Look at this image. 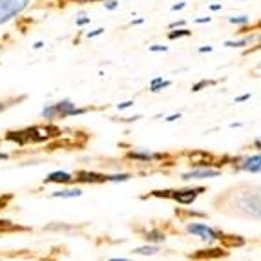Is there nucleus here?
<instances>
[{
  "label": "nucleus",
  "instance_id": "c85d7f7f",
  "mask_svg": "<svg viewBox=\"0 0 261 261\" xmlns=\"http://www.w3.org/2000/svg\"><path fill=\"white\" fill-rule=\"evenodd\" d=\"M212 51V46H201L199 48V53H208Z\"/></svg>",
  "mask_w": 261,
  "mask_h": 261
},
{
  "label": "nucleus",
  "instance_id": "a878e982",
  "mask_svg": "<svg viewBox=\"0 0 261 261\" xmlns=\"http://www.w3.org/2000/svg\"><path fill=\"white\" fill-rule=\"evenodd\" d=\"M248 99H250V93H245V95L238 97V99H236V102H245V100H248Z\"/></svg>",
  "mask_w": 261,
  "mask_h": 261
},
{
  "label": "nucleus",
  "instance_id": "0eeeda50",
  "mask_svg": "<svg viewBox=\"0 0 261 261\" xmlns=\"http://www.w3.org/2000/svg\"><path fill=\"white\" fill-rule=\"evenodd\" d=\"M240 168L245 170V172H250V174H257V172H261V155L247 157V159L241 163Z\"/></svg>",
  "mask_w": 261,
  "mask_h": 261
},
{
  "label": "nucleus",
  "instance_id": "cd10ccee",
  "mask_svg": "<svg viewBox=\"0 0 261 261\" xmlns=\"http://www.w3.org/2000/svg\"><path fill=\"white\" fill-rule=\"evenodd\" d=\"M177 119H181V115H170V117H166V122H174V121H177Z\"/></svg>",
  "mask_w": 261,
  "mask_h": 261
},
{
  "label": "nucleus",
  "instance_id": "423d86ee",
  "mask_svg": "<svg viewBox=\"0 0 261 261\" xmlns=\"http://www.w3.org/2000/svg\"><path fill=\"white\" fill-rule=\"evenodd\" d=\"M219 172L212 168H197L192 170L188 174H183V179H210V177H218Z\"/></svg>",
  "mask_w": 261,
  "mask_h": 261
},
{
  "label": "nucleus",
  "instance_id": "39448f33",
  "mask_svg": "<svg viewBox=\"0 0 261 261\" xmlns=\"http://www.w3.org/2000/svg\"><path fill=\"white\" fill-rule=\"evenodd\" d=\"M201 192H203L201 188H187V190H177L174 194H170V197L181 203V205H192Z\"/></svg>",
  "mask_w": 261,
  "mask_h": 261
},
{
  "label": "nucleus",
  "instance_id": "393cba45",
  "mask_svg": "<svg viewBox=\"0 0 261 261\" xmlns=\"http://www.w3.org/2000/svg\"><path fill=\"white\" fill-rule=\"evenodd\" d=\"M77 24H79V26H84V24H90V17H83V18H79Z\"/></svg>",
  "mask_w": 261,
  "mask_h": 261
},
{
  "label": "nucleus",
  "instance_id": "b1692460",
  "mask_svg": "<svg viewBox=\"0 0 261 261\" xmlns=\"http://www.w3.org/2000/svg\"><path fill=\"white\" fill-rule=\"evenodd\" d=\"M187 6V2H179V4H174L172 6V11H179V9H183Z\"/></svg>",
  "mask_w": 261,
  "mask_h": 261
},
{
  "label": "nucleus",
  "instance_id": "4be33fe9",
  "mask_svg": "<svg viewBox=\"0 0 261 261\" xmlns=\"http://www.w3.org/2000/svg\"><path fill=\"white\" fill-rule=\"evenodd\" d=\"M150 51H166V46H161V44H153V46H150Z\"/></svg>",
  "mask_w": 261,
  "mask_h": 261
},
{
  "label": "nucleus",
  "instance_id": "4468645a",
  "mask_svg": "<svg viewBox=\"0 0 261 261\" xmlns=\"http://www.w3.org/2000/svg\"><path fill=\"white\" fill-rule=\"evenodd\" d=\"M192 35V31L187 30V28H177L175 31H170L168 33V39L175 40V39H181V37H190Z\"/></svg>",
  "mask_w": 261,
  "mask_h": 261
},
{
  "label": "nucleus",
  "instance_id": "aec40b11",
  "mask_svg": "<svg viewBox=\"0 0 261 261\" xmlns=\"http://www.w3.org/2000/svg\"><path fill=\"white\" fill-rule=\"evenodd\" d=\"M105 8L110 9V11H113V9L119 8V2L117 0H105Z\"/></svg>",
  "mask_w": 261,
  "mask_h": 261
},
{
  "label": "nucleus",
  "instance_id": "20e7f679",
  "mask_svg": "<svg viewBox=\"0 0 261 261\" xmlns=\"http://www.w3.org/2000/svg\"><path fill=\"white\" fill-rule=\"evenodd\" d=\"M187 230L190 232V234L194 236H199V238H203V240H221L223 236L218 234V232L214 230V228H210V226L203 225V223H192V225L187 226Z\"/></svg>",
  "mask_w": 261,
  "mask_h": 261
},
{
  "label": "nucleus",
  "instance_id": "c756f323",
  "mask_svg": "<svg viewBox=\"0 0 261 261\" xmlns=\"http://www.w3.org/2000/svg\"><path fill=\"white\" fill-rule=\"evenodd\" d=\"M197 24H205V22H210V17H201V18H196Z\"/></svg>",
  "mask_w": 261,
  "mask_h": 261
},
{
  "label": "nucleus",
  "instance_id": "2f4dec72",
  "mask_svg": "<svg viewBox=\"0 0 261 261\" xmlns=\"http://www.w3.org/2000/svg\"><path fill=\"white\" fill-rule=\"evenodd\" d=\"M143 18H137V20H132V24H143Z\"/></svg>",
  "mask_w": 261,
  "mask_h": 261
},
{
  "label": "nucleus",
  "instance_id": "7c9ffc66",
  "mask_svg": "<svg viewBox=\"0 0 261 261\" xmlns=\"http://www.w3.org/2000/svg\"><path fill=\"white\" fill-rule=\"evenodd\" d=\"M210 9H212V11H219V9H221V6H219V4H214V6H210Z\"/></svg>",
  "mask_w": 261,
  "mask_h": 261
},
{
  "label": "nucleus",
  "instance_id": "9b49d317",
  "mask_svg": "<svg viewBox=\"0 0 261 261\" xmlns=\"http://www.w3.org/2000/svg\"><path fill=\"white\" fill-rule=\"evenodd\" d=\"M257 39H261V35H250L241 40H226L225 46L226 48H243V46H247V44H250L252 40H257Z\"/></svg>",
  "mask_w": 261,
  "mask_h": 261
},
{
  "label": "nucleus",
  "instance_id": "f8f14e48",
  "mask_svg": "<svg viewBox=\"0 0 261 261\" xmlns=\"http://www.w3.org/2000/svg\"><path fill=\"white\" fill-rule=\"evenodd\" d=\"M132 252L137 254V256H152V254H157V252H159V247H157V245H146V247L134 248Z\"/></svg>",
  "mask_w": 261,
  "mask_h": 261
},
{
  "label": "nucleus",
  "instance_id": "f3484780",
  "mask_svg": "<svg viewBox=\"0 0 261 261\" xmlns=\"http://www.w3.org/2000/svg\"><path fill=\"white\" fill-rule=\"evenodd\" d=\"M130 175L128 174H115V175H106V181H112V183H117V181H128Z\"/></svg>",
  "mask_w": 261,
  "mask_h": 261
},
{
  "label": "nucleus",
  "instance_id": "2eb2a0df",
  "mask_svg": "<svg viewBox=\"0 0 261 261\" xmlns=\"http://www.w3.org/2000/svg\"><path fill=\"white\" fill-rule=\"evenodd\" d=\"M228 22L238 24V26H247L248 22H250V17H247V15H241V17H230L228 18Z\"/></svg>",
  "mask_w": 261,
  "mask_h": 261
},
{
  "label": "nucleus",
  "instance_id": "7ed1b4c3",
  "mask_svg": "<svg viewBox=\"0 0 261 261\" xmlns=\"http://www.w3.org/2000/svg\"><path fill=\"white\" fill-rule=\"evenodd\" d=\"M30 0H0V24L17 17L28 8Z\"/></svg>",
  "mask_w": 261,
  "mask_h": 261
},
{
  "label": "nucleus",
  "instance_id": "a211bd4d",
  "mask_svg": "<svg viewBox=\"0 0 261 261\" xmlns=\"http://www.w3.org/2000/svg\"><path fill=\"white\" fill-rule=\"evenodd\" d=\"M148 241H165V236L163 234H157V232H150V234L144 236Z\"/></svg>",
  "mask_w": 261,
  "mask_h": 261
},
{
  "label": "nucleus",
  "instance_id": "9d476101",
  "mask_svg": "<svg viewBox=\"0 0 261 261\" xmlns=\"http://www.w3.org/2000/svg\"><path fill=\"white\" fill-rule=\"evenodd\" d=\"M51 196L53 197H62V199H71V197L83 196V190H81V188H66V190L53 192Z\"/></svg>",
  "mask_w": 261,
  "mask_h": 261
},
{
  "label": "nucleus",
  "instance_id": "c9c22d12",
  "mask_svg": "<svg viewBox=\"0 0 261 261\" xmlns=\"http://www.w3.org/2000/svg\"><path fill=\"white\" fill-rule=\"evenodd\" d=\"M2 110H4V105H2V102H0V112H2Z\"/></svg>",
  "mask_w": 261,
  "mask_h": 261
},
{
  "label": "nucleus",
  "instance_id": "6ab92c4d",
  "mask_svg": "<svg viewBox=\"0 0 261 261\" xmlns=\"http://www.w3.org/2000/svg\"><path fill=\"white\" fill-rule=\"evenodd\" d=\"M210 84H214L212 81H199V83H197V84H194V86H192V92H199L201 88L210 86Z\"/></svg>",
  "mask_w": 261,
  "mask_h": 261
},
{
  "label": "nucleus",
  "instance_id": "72a5a7b5",
  "mask_svg": "<svg viewBox=\"0 0 261 261\" xmlns=\"http://www.w3.org/2000/svg\"><path fill=\"white\" fill-rule=\"evenodd\" d=\"M256 146H257V148L261 150V141H256Z\"/></svg>",
  "mask_w": 261,
  "mask_h": 261
},
{
  "label": "nucleus",
  "instance_id": "412c9836",
  "mask_svg": "<svg viewBox=\"0 0 261 261\" xmlns=\"http://www.w3.org/2000/svg\"><path fill=\"white\" fill-rule=\"evenodd\" d=\"M102 33H105V28H97V30H93V31H90V33H88V39L99 37V35H102Z\"/></svg>",
  "mask_w": 261,
  "mask_h": 261
},
{
  "label": "nucleus",
  "instance_id": "6e6552de",
  "mask_svg": "<svg viewBox=\"0 0 261 261\" xmlns=\"http://www.w3.org/2000/svg\"><path fill=\"white\" fill-rule=\"evenodd\" d=\"M71 181H73V177L68 172H53L44 179V183H71Z\"/></svg>",
  "mask_w": 261,
  "mask_h": 261
},
{
  "label": "nucleus",
  "instance_id": "1a4fd4ad",
  "mask_svg": "<svg viewBox=\"0 0 261 261\" xmlns=\"http://www.w3.org/2000/svg\"><path fill=\"white\" fill-rule=\"evenodd\" d=\"M77 181H83V183H102V181H106V175L92 174V172H79Z\"/></svg>",
  "mask_w": 261,
  "mask_h": 261
},
{
  "label": "nucleus",
  "instance_id": "ddd939ff",
  "mask_svg": "<svg viewBox=\"0 0 261 261\" xmlns=\"http://www.w3.org/2000/svg\"><path fill=\"white\" fill-rule=\"evenodd\" d=\"M170 81H163V77H157V79H153L152 83H150V92H161L163 88H168L170 86Z\"/></svg>",
  "mask_w": 261,
  "mask_h": 261
},
{
  "label": "nucleus",
  "instance_id": "473e14b6",
  "mask_svg": "<svg viewBox=\"0 0 261 261\" xmlns=\"http://www.w3.org/2000/svg\"><path fill=\"white\" fill-rule=\"evenodd\" d=\"M2 159H8V155H6V153H0V161H2Z\"/></svg>",
  "mask_w": 261,
  "mask_h": 261
},
{
  "label": "nucleus",
  "instance_id": "dca6fc26",
  "mask_svg": "<svg viewBox=\"0 0 261 261\" xmlns=\"http://www.w3.org/2000/svg\"><path fill=\"white\" fill-rule=\"evenodd\" d=\"M130 157L132 159H141V161H150L153 155L148 152H130Z\"/></svg>",
  "mask_w": 261,
  "mask_h": 261
},
{
  "label": "nucleus",
  "instance_id": "f03ea898",
  "mask_svg": "<svg viewBox=\"0 0 261 261\" xmlns=\"http://www.w3.org/2000/svg\"><path fill=\"white\" fill-rule=\"evenodd\" d=\"M86 110H79L75 108V105L71 100H61V102H57V105L51 106H46L42 110V115L46 119H66V117H73V115H81L84 113Z\"/></svg>",
  "mask_w": 261,
  "mask_h": 261
},
{
  "label": "nucleus",
  "instance_id": "f704fd0d",
  "mask_svg": "<svg viewBox=\"0 0 261 261\" xmlns=\"http://www.w3.org/2000/svg\"><path fill=\"white\" fill-rule=\"evenodd\" d=\"M110 261H132V259H110Z\"/></svg>",
  "mask_w": 261,
  "mask_h": 261
},
{
  "label": "nucleus",
  "instance_id": "5701e85b",
  "mask_svg": "<svg viewBox=\"0 0 261 261\" xmlns=\"http://www.w3.org/2000/svg\"><path fill=\"white\" fill-rule=\"evenodd\" d=\"M132 105H134V100H124V102L117 105V108H119V110H126V108H130Z\"/></svg>",
  "mask_w": 261,
  "mask_h": 261
},
{
  "label": "nucleus",
  "instance_id": "bb28decb",
  "mask_svg": "<svg viewBox=\"0 0 261 261\" xmlns=\"http://www.w3.org/2000/svg\"><path fill=\"white\" fill-rule=\"evenodd\" d=\"M183 24H185L183 20H177V22H172V24H170V28H172V30H175V28H181Z\"/></svg>",
  "mask_w": 261,
  "mask_h": 261
},
{
  "label": "nucleus",
  "instance_id": "f257e3e1",
  "mask_svg": "<svg viewBox=\"0 0 261 261\" xmlns=\"http://www.w3.org/2000/svg\"><path fill=\"white\" fill-rule=\"evenodd\" d=\"M238 208L240 214L247 216V218L261 219V196L259 194H254V192H245L241 194L240 199H238Z\"/></svg>",
  "mask_w": 261,
  "mask_h": 261
}]
</instances>
